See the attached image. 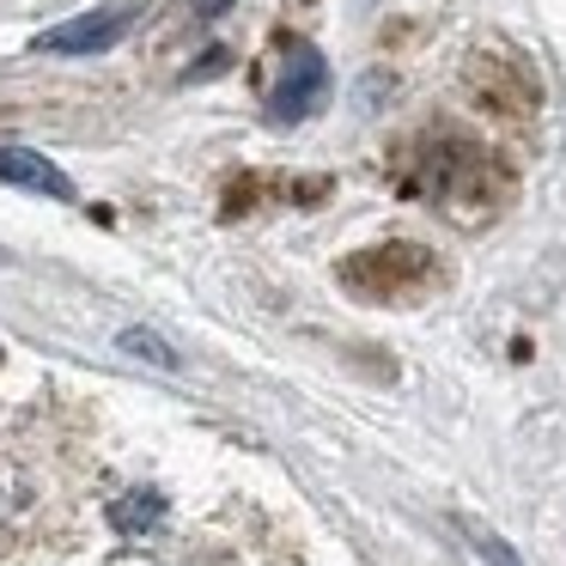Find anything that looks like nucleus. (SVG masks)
Listing matches in <instances>:
<instances>
[{
	"label": "nucleus",
	"instance_id": "nucleus-1",
	"mask_svg": "<svg viewBox=\"0 0 566 566\" xmlns=\"http://www.w3.org/2000/svg\"><path fill=\"white\" fill-rule=\"evenodd\" d=\"M475 177H488V153H475L469 140H432L415 165V189H427L432 201L457 213L475 208Z\"/></svg>",
	"mask_w": 566,
	"mask_h": 566
},
{
	"label": "nucleus",
	"instance_id": "nucleus-2",
	"mask_svg": "<svg viewBox=\"0 0 566 566\" xmlns=\"http://www.w3.org/2000/svg\"><path fill=\"white\" fill-rule=\"evenodd\" d=\"M323 98H329V67L311 43H293L281 62V80L269 92V116L274 123H305L311 111H323Z\"/></svg>",
	"mask_w": 566,
	"mask_h": 566
},
{
	"label": "nucleus",
	"instance_id": "nucleus-4",
	"mask_svg": "<svg viewBox=\"0 0 566 566\" xmlns=\"http://www.w3.org/2000/svg\"><path fill=\"white\" fill-rule=\"evenodd\" d=\"M0 177L13 189H38V196H50V201H74V184H67L62 171H55L43 153H31V147H7L0 153Z\"/></svg>",
	"mask_w": 566,
	"mask_h": 566
},
{
	"label": "nucleus",
	"instance_id": "nucleus-3",
	"mask_svg": "<svg viewBox=\"0 0 566 566\" xmlns=\"http://www.w3.org/2000/svg\"><path fill=\"white\" fill-rule=\"evenodd\" d=\"M135 19H140V7H98V13H80V19H67V25L43 31L38 50L43 55H98V50H111V43H123Z\"/></svg>",
	"mask_w": 566,
	"mask_h": 566
},
{
	"label": "nucleus",
	"instance_id": "nucleus-6",
	"mask_svg": "<svg viewBox=\"0 0 566 566\" xmlns=\"http://www.w3.org/2000/svg\"><path fill=\"white\" fill-rule=\"evenodd\" d=\"M123 347H128V354H147L153 366H177V354H171V347H165V342H153V335H140V329H128V335H123Z\"/></svg>",
	"mask_w": 566,
	"mask_h": 566
},
{
	"label": "nucleus",
	"instance_id": "nucleus-5",
	"mask_svg": "<svg viewBox=\"0 0 566 566\" xmlns=\"http://www.w3.org/2000/svg\"><path fill=\"white\" fill-rule=\"evenodd\" d=\"M116 530H128V536H147V530H159V517H165V500L159 493H128V500H116Z\"/></svg>",
	"mask_w": 566,
	"mask_h": 566
}]
</instances>
